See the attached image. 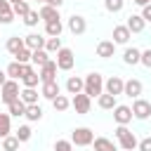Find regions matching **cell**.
<instances>
[{
	"label": "cell",
	"instance_id": "obj_35",
	"mask_svg": "<svg viewBox=\"0 0 151 151\" xmlns=\"http://www.w3.org/2000/svg\"><path fill=\"white\" fill-rule=\"evenodd\" d=\"M31 57H33V50H28V47H24V50H19V52L14 54V59H17L19 64H28Z\"/></svg>",
	"mask_w": 151,
	"mask_h": 151
},
{
	"label": "cell",
	"instance_id": "obj_27",
	"mask_svg": "<svg viewBox=\"0 0 151 151\" xmlns=\"http://www.w3.org/2000/svg\"><path fill=\"white\" fill-rule=\"evenodd\" d=\"M97 104L101 106V109H116L118 104H116V94H109V92H101L99 97H97Z\"/></svg>",
	"mask_w": 151,
	"mask_h": 151
},
{
	"label": "cell",
	"instance_id": "obj_41",
	"mask_svg": "<svg viewBox=\"0 0 151 151\" xmlns=\"http://www.w3.org/2000/svg\"><path fill=\"white\" fill-rule=\"evenodd\" d=\"M137 149H139V151H151V137H144V139L137 144Z\"/></svg>",
	"mask_w": 151,
	"mask_h": 151
},
{
	"label": "cell",
	"instance_id": "obj_26",
	"mask_svg": "<svg viewBox=\"0 0 151 151\" xmlns=\"http://www.w3.org/2000/svg\"><path fill=\"white\" fill-rule=\"evenodd\" d=\"M24 47H26L24 38H19V35L7 38V52H9V54H17V52H19V50H24Z\"/></svg>",
	"mask_w": 151,
	"mask_h": 151
},
{
	"label": "cell",
	"instance_id": "obj_3",
	"mask_svg": "<svg viewBox=\"0 0 151 151\" xmlns=\"http://www.w3.org/2000/svg\"><path fill=\"white\" fill-rule=\"evenodd\" d=\"M19 94H21V90H19V80H7L2 87H0V99L5 101V104H12V101H17L19 99Z\"/></svg>",
	"mask_w": 151,
	"mask_h": 151
},
{
	"label": "cell",
	"instance_id": "obj_29",
	"mask_svg": "<svg viewBox=\"0 0 151 151\" xmlns=\"http://www.w3.org/2000/svg\"><path fill=\"white\" fill-rule=\"evenodd\" d=\"M12 12L17 14V17H26L28 12H31V7H28V0H19V2H12Z\"/></svg>",
	"mask_w": 151,
	"mask_h": 151
},
{
	"label": "cell",
	"instance_id": "obj_39",
	"mask_svg": "<svg viewBox=\"0 0 151 151\" xmlns=\"http://www.w3.org/2000/svg\"><path fill=\"white\" fill-rule=\"evenodd\" d=\"M54 151H73V142L71 139H57L54 142Z\"/></svg>",
	"mask_w": 151,
	"mask_h": 151
},
{
	"label": "cell",
	"instance_id": "obj_48",
	"mask_svg": "<svg viewBox=\"0 0 151 151\" xmlns=\"http://www.w3.org/2000/svg\"><path fill=\"white\" fill-rule=\"evenodd\" d=\"M134 2H137V5H139V7H144V5H149V2H151V0H134Z\"/></svg>",
	"mask_w": 151,
	"mask_h": 151
},
{
	"label": "cell",
	"instance_id": "obj_43",
	"mask_svg": "<svg viewBox=\"0 0 151 151\" xmlns=\"http://www.w3.org/2000/svg\"><path fill=\"white\" fill-rule=\"evenodd\" d=\"M14 17H17L14 12H7V14H0V24H12V21H14Z\"/></svg>",
	"mask_w": 151,
	"mask_h": 151
},
{
	"label": "cell",
	"instance_id": "obj_5",
	"mask_svg": "<svg viewBox=\"0 0 151 151\" xmlns=\"http://www.w3.org/2000/svg\"><path fill=\"white\" fill-rule=\"evenodd\" d=\"M71 106L76 109V113L85 116V113H90L92 97H90V94H85V92H78V94H73V99H71Z\"/></svg>",
	"mask_w": 151,
	"mask_h": 151
},
{
	"label": "cell",
	"instance_id": "obj_47",
	"mask_svg": "<svg viewBox=\"0 0 151 151\" xmlns=\"http://www.w3.org/2000/svg\"><path fill=\"white\" fill-rule=\"evenodd\" d=\"M7 80H9V78H7V71H2V68H0V87H2Z\"/></svg>",
	"mask_w": 151,
	"mask_h": 151
},
{
	"label": "cell",
	"instance_id": "obj_40",
	"mask_svg": "<svg viewBox=\"0 0 151 151\" xmlns=\"http://www.w3.org/2000/svg\"><path fill=\"white\" fill-rule=\"evenodd\" d=\"M17 137H19V142H28V139H31V127H28V125H19Z\"/></svg>",
	"mask_w": 151,
	"mask_h": 151
},
{
	"label": "cell",
	"instance_id": "obj_6",
	"mask_svg": "<svg viewBox=\"0 0 151 151\" xmlns=\"http://www.w3.org/2000/svg\"><path fill=\"white\" fill-rule=\"evenodd\" d=\"M73 64H76L73 50L61 47V50L57 52V66H59V71H71V68H73Z\"/></svg>",
	"mask_w": 151,
	"mask_h": 151
},
{
	"label": "cell",
	"instance_id": "obj_30",
	"mask_svg": "<svg viewBox=\"0 0 151 151\" xmlns=\"http://www.w3.org/2000/svg\"><path fill=\"white\" fill-rule=\"evenodd\" d=\"M31 61H33V64H38V66L47 64V61H50V54H47V50H45V47H42V50H33V57H31Z\"/></svg>",
	"mask_w": 151,
	"mask_h": 151
},
{
	"label": "cell",
	"instance_id": "obj_24",
	"mask_svg": "<svg viewBox=\"0 0 151 151\" xmlns=\"http://www.w3.org/2000/svg\"><path fill=\"white\" fill-rule=\"evenodd\" d=\"M26 106H28V104H24V101H21V97H19L17 101L7 104V111H9V116L19 118V116H26Z\"/></svg>",
	"mask_w": 151,
	"mask_h": 151
},
{
	"label": "cell",
	"instance_id": "obj_32",
	"mask_svg": "<svg viewBox=\"0 0 151 151\" xmlns=\"http://www.w3.org/2000/svg\"><path fill=\"white\" fill-rule=\"evenodd\" d=\"M26 118L33 120V123L40 120V118H42V109H40L38 104H28V106H26Z\"/></svg>",
	"mask_w": 151,
	"mask_h": 151
},
{
	"label": "cell",
	"instance_id": "obj_16",
	"mask_svg": "<svg viewBox=\"0 0 151 151\" xmlns=\"http://www.w3.org/2000/svg\"><path fill=\"white\" fill-rule=\"evenodd\" d=\"M24 42H26L28 50H42L45 42H47V38H42L40 33H28V35L24 38Z\"/></svg>",
	"mask_w": 151,
	"mask_h": 151
},
{
	"label": "cell",
	"instance_id": "obj_8",
	"mask_svg": "<svg viewBox=\"0 0 151 151\" xmlns=\"http://www.w3.org/2000/svg\"><path fill=\"white\" fill-rule=\"evenodd\" d=\"M132 118H134V113H132V106L118 104V106L113 109V120H116L118 125H127V123H130Z\"/></svg>",
	"mask_w": 151,
	"mask_h": 151
},
{
	"label": "cell",
	"instance_id": "obj_36",
	"mask_svg": "<svg viewBox=\"0 0 151 151\" xmlns=\"http://www.w3.org/2000/svg\"><path fill=\"white\" fill-rule=\"evenodd\" d=\"M104 7L116 14V12H120V9L125 7V0H104Z\"/></svg>",
	"mask_w": 151,
	"mask_h": 151
},
{
	"label": "cell",
	"instance_id": "obj_4",
	"mask_svg": "<svg viewBox=\"0 0 151 151\" xmlns=\"http://www.w3.org/2000/svg\"><path fill=\"white\" fill-rule=\"evenodd\" d=\"M71 142H73L76 146H90V144L94 142V132H92L90 127H76V130L71 132Z\"/></svg>",
	"mask_w": 151,
	"mask_h": 151
},
{
	"label": "cell",
	"instance_id": "obj_11",
	"mask_svg": "<svg viewBox=\"0 0 151 151\" xmlns=\"http://www.w3.org/2000/svg\"><path fill=\"white\" fill-rule=\"evenodd\" d=\"M21 83H24V87H35V85L40 83V73H35L31 64H24V76H21Z\"/></svg>",
	"mask_w": 151,
	"mask_h": 151
},
{
	"label": "cell",
	"instance_id": "obj_28",
	"mask_svg": "<svg viewBox=\"0 0 151 151\" xmlns=\"http://www.w3.org/2000/svg\"><path fill=\"white\" fill-rule=\"evenodd\" d=\"M19 97H21L24 104H38V90L35 87H24Z\"/></svg>",
	"mask_w": 151,
	"mask_h": 151
},
{
	"label": "cell",
	"instance_id": "obj_10",
	"mask_svg": "<svg viewBox=\"0 0 151 151\" xmlns=\"http://www.w3.org/2000/svg\"><path fill=\"white\" fill-rule=\"evenodd\" d=\"M68 31H71L73 35H83V33L87 31V21H85V17H80V14H71V17H68Z\"/></svg>",
	"mask_w": 151,
	"mask_h": 151
},
{
	"label": "cell",
	"instance_id": "obj_13",
	"mask_svg": "<svg viewBox=\"0 0 151 151\" xmlns=\"http://www.w3.org/2000/svg\"><path fill=\"white\" fill-rule=\"evenodd\" d=\"M142 90H144L142 80H137V78H130V80H125V90H123V94H127V97L137 99V97L142 94Z\"/></svg>",
	"mask_w": 151,
	"mask_h": 151
},
{
	"label": "cell",
	"instance_id": "obj_46",
	"mask_svg": "<svg viewBox=\"0 0 151 151\" xmlns=\"http://www.w3.org/2000/svg\"><path fill=\"white\" fill-rule=\"evenodd\" d=\"M45 5H52V7H61L64 0H45Z\"/></svg>",
	"mask_w": 151,
	"mask_h": 151
},
{
	"label": "cell",
	"instance_id": "obj_25",
	"mask_svg": "<svg viewBox=\"0 0 151 151\" xmlns=\"http://www.w3.org/2000/svg\"><path fill=\"white\" fill-rule=\"evenodd\" d=\"M92 144H94V151H118L116 144L111 139H106V137H94Z\"/></svg>",
	"mask_w": 151,
	"mask_h": 151
},
{
	"label": "cell",
	"instance_id": "obj_38",
	"mask_svg": "<svg viewBox=\"0 0 151 151\" xmlns=\"http://www.w3.org/2000/svg\"><path fill=\"white\" fill-rule=\"evenodd\" d=\"M38 21H40V12H35V9H31V12L24 17V24H26V26H38Z\"/></svg>",
	"mask_w": 151,
	"mask_h": 151
},
{
	"label": "cell",
	"instance_id": "obj_33",
	"mask_svg": "<svg viewBox=\"0 0 151 151\" xmlns=\"http://www.w3.org/2000/svg\"><path fill=\"white\" fill-rule=\"evenodd\" d=\"M19 144H21V142H19V137H17V134H14V137H12V134L2 137V149H5V151H17V149H19Z\"/></svg>",
	"mask_w": 151,
	"mask_h": 151
},
{
	"label": "cell",
	"instance_id": "obj_12",
	"mask_svg": "<svg viewBox=\"0 0 151 151\" xmlns=\"http://www.w3.org/2000/svg\"><path fill=\"white\" fill-rule=\"evenodd\" d=\"M104 87H106V92L109 94H123V90H125V80L120 78V76H111L106 83H104Z\"/></svg>",
	"mask_w": 151,
	"mask_h": 151
},
{
	"label": "cell",
	"instance_id": "obj_15",
	"mask_svg": "<svg viewBox=\"0 0 151 151\" xmlns=\"http://www.w3.org/2000/svg\"><path fill=\"white\" fill-rule=\"evenodd\" d=\"M125 26L130 28V33H142V31H144V26H146V21H144V17H142V14H130Z\"/></svg>",
	"mask_w": 151,
	"mask_h": 151
},
{
	"label": "cell",
	"instance_id": "obj_20",
	"mask_svg": "<svg viewBox=\"0 0 151 151\" xmlns=\"http://www.w3.org/2000/svg\"><path fill=\"white\" fill-rule=\"evenodd\" d=\"M83 90H85V80H83V78L71 76V78L66 80V92H68V94H78V92H83Z\"/></svg>",
	"mask_w": 151,
	"mask_h": 151
},
{
	"label": "cell",
	"instance_id": "obj_45",
	"mask_svg": "<svg viewBox=\"0 0 151 151\" xmlns=\"http://www.w3.org/2000/svg\"><path fill=\"white\" fill-rule=\"evenodd\" d=\"M142 17H144V21H151V2L142 7Z\"/></svg>",
	"mask_w": 151,
	"mask_h": 151
},
{
	"label": "cell",
	"instance_id": "obj_31",
	"mask_svg": "<svg viewBox=\"0 0 151 151\" xmlns=\"http://www.w3.org/2000/svg\"><path fill=\"white\" fill-rule=\"evenodd\" d=\"M52 106H54V111H59V113H61V111H66V109L71 106V99H68V97H64V94H59V97H54V99H52Z\"/></svg>",
	"mask_w": 151,
	"mask_h": 151
},
{
	"label": "cell",
	"instance_id": "obj_22",
	"mask_svg": "<svg viewBox=\"0 0 151 151\" xmlns=\"http://www.w3.org/2000/svg\"><path fill=\"white\" fill-rule=\"evenodd\" d=\"M61 31H64V24H61V19H54V21H47V24H45V33H47L50 38H57V35H61Z\"/></svg>",
	"mask_w": 151,
	"mask_h": 151
},
{
	"label": "cell",
	"instance_id": "obj_49",
	"mask_svg": "<svg viewBox=\"0 0 151 151\" xmlns=\"http://www.w3.org/2000/svg\"><path fill=\"white\" fill-rule=\"evenodd\" d=\"M120 151H127V149H120Z\"/></svg>",
	"mask_w": 151,
	"mask_h": 151
},
{
	"label": "cell",
	"instance_id": "obj_44",
	"mask_svg": "<svg viewBox=\"0 0 151 151\" xmlns=\"http://www.w3.org/2000/svg\"><path fill=\"white\" fill-rule=\"evenodd\" d=\"M7 12H12V2L9 0H0V14H7Z\"/></svg>",
	"mask_w": 151,
	"mask_h": 151
},
{
	"label": "cell",
	"instance_id": "obj_42",
	"mask_svg": "<svg viewBox=\"0 0 151 151\" xmlns=\"http://www.w3.org/2000/svg\"><path fill=\"white\" fill-rule=\"evenodd\" d=\"M142 64H144V66H146V68H151V47H149V50H144V52H142Z\"/></svg>",
	"mask_w": 151,
	"mask_h": 151
},
{
	"label": "cell",
	"instance_id": "obj_23",
	"mask_svg": "<svg viewBox=\"0 0 151 151\" xmlns=\"http://www.w3.org/2000/svg\"><path fill=\"white\" fill-rule=\"evenodd\" d=\"M5 71H7V78H12V80H21V76H24V64H19V61L14 59Z\"/></svg>",
	"mask_w": 151,
	"mask_h": 151
},
{
	"label": "cell",
	"instance_id": "obj_18",
	"mask_svg": "<svg viewBox=\"0 0 151 151\" xmlns=\"http://www.w3.org/2000/svg\"><path fill=\"white\" fill-rule=\"evenodd\" d=\"M130 28L127 26H113V42L116 45H125L127 40H130Z\"/></svg>",
	"mask_w": 151,
	"mask_h": 151
},
{
	"label": "cell",
	"instance_id": "obj_14",
	"mask_svg": "<svg viewBox=\"0 0 151 151\" xmlns=\"http://www.w3.org/2000/svg\"><path fill=\"white\" fill-rule=\"evenodd\" d=\"M40 94L45 97V99H54V97H59L61 94V87H59V83L57 80H50V83H42V87H40Z\"/></svg>",
	"mask_w": 151,
	"mask_h": 151
},
{
	"label": "cell",
	"instance_id": "obj_1",
	"mask_svg": "<svg viewBox=\"0 0 151 151\" xmlns=\"http://www.w3.org/2000/svg\"><path fill=\"white\" fill-rule=\"evenodd\" d=\"M116 139L120 142V149H127V151H134L137 149V137H134V132H130L127 130V125H118L116 127Z\"/></svg>",
	"mask_w": 151,
	"mask_h": 151
},
{
	"label": "cell",
	"instance_id": "obj_34",
	"mask_svg": "<svg viewBox=\"0 0 151 151\" xmlns=\"http://www.w3.org/2000/svg\"><path fill=\"white\" fill-rule=\"evenodd\" d=\"M9 113H0V137H7L12 132V125H9Z\"/></svg>",
	"mask_w": 151,
	"mask_h": 151
},
{
	"label": "cell",
	"instance_id": "obj_7",
	"mask_svg": "<svg viewBox=\"0 0 151 151\" xmlns=\"http://www.w3.org/2000/svg\"><path fill=\"white\" fill-rule=\"evenodd\" d=\"M132 113H134V118L137 120H146L149 116H151V101H146V99H134V104H132Z\"/></svg>",
	"mask_w": 151,
	"mask_h": 151
},
{
	"label": "cell",
	"instance_id": "obj_17",
	"mask_svg": "<svg viewBox=\"0 0 151 151\" xmlns=\"http://www.w3.org/2000/svg\"><path fill=\"white\" fill-rule=\"evenodd\" d=\"M113 52H116V42H113V40H101V42L97 45V57H101V59L113 57Z\"/></svg>",
	"mask_w": 151,
	"mask_h": 151
},
{
	"label": "cell",
	"instance_id": "obj_19",
	"mask_svg": "<svg viewBox=\"0 0 151 151\" xmlns=\"http://www.w3.org/2000/svg\"><path fill=\"white\" fill-rule=\"evenodd\" d=\"M123 61H125L127 66L142 64V50H137V47H127V50H125V54H123Z\"/></svg>",
	"mask_w": 151,
	"mask_h": 151
},
{
	"label": "cell",
	"instance_id": "obj_37",
	"mask_svg": "<svg viewBox=\"0 0 151 151\" xmlns=\"http://www.w3.org/2000/svg\"><path fill=\"white\" fill-rule=\"evenodd\" d=\"M45 50H47V52H59V50H61V38H59V35H57V38H47Z\"/></svg>",
	"mask_w": 151,
	"mask_h": 151
},
{
	"label": "cell",
	"instance_id": "obj_50",
	"mask_svg": "<svg viewBox=\"0 0 151 151\" xmlns=\"http://www.w3.org/2000/svg\"><path fill=\"white\" fill-rule=\"evenodd\" d=\"M42 2H45V0H42Z\"/></svg>",
	"mask_w": 151,
	"mask_h": 151
},
{
	"label": "cell",
	"instance_id": "obj_2",
	"mask_svg": "<svg viewBox=\"0 0 151 151\" xmlns=\"http://www.w3.org/2000/svg\"><path fill=\"white\" fill-rule=\"evenodd\" d=\"M83 92L90 94V97H99L104 92V78L99 73H87L85 76V90Z\"/></svg>",
	"mask_w": 151,
	"mask_h": 151
},
{
	"label": "cell",
	"instance_id": "obj_9",
	"mask_svg": "<svg viewBox=\"0 0 151 151\" xmlns=\"http://www.w3.org/2000/svg\"><path fill=\"white\" fill-rule=\"evenodd\" d=\"M57 71H59V66H57V59H50L47 64H42V66H40V83L57 80Z\"/></svg>",
	"mask_w": 151,
	"mask_h": 151
},
{
	"label": "cell",
	"instance_id": "obj_21",
	"mask_svg": "<svg viewBox=\"0 0 151 151\" xmlns=\"http://www.w3.org/2000/svg\"><path fill=\"white\" fill-rule=\"evenodd\" d=\"M40 19L47 24V21H54V19H61L59 17V7H52V5H42L40 7Z\"/></svg>",
	"mask_w": 151,
	"mask_h": 151
}]
</instances>
